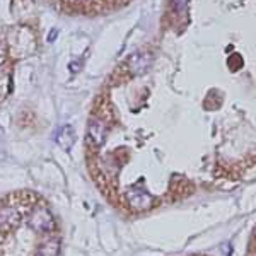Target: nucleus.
<instances>
[{
  "instance_id": "f257e3e1",
  "label": "nucleus",
  "mask_w": 256,
  "mask_h": 256,
  "mask_svg": "<svg viewBox=\"0 0 256 256\" xmlns=\"http://www.w3.org/2000/svg\"><path fill=\"white\" fill-rule=\"evenodd\" d=\"M56 142H58L60 147H64L65 150H70L76 142V132H74L72 126L65 125L60 128V132L56 134Z\"/></svg>"
},
{
  "instance_id": "f03ea898",
  "label": "nucleus",
  "mask_w": 256,
  "mask_h": 256,
  "mask_svg": "<svg viewBox=\"0 0 256 256\" xmlns=\"http://www.w3.org/2000/svg\"><path fill=\"white\" fill-rule=\"evenodd\" d=\"M55 38H56V31L53 30V31H52V34L48 36V40H50V41H53V40H55Z\"/></svg>"
}]
</instances>
